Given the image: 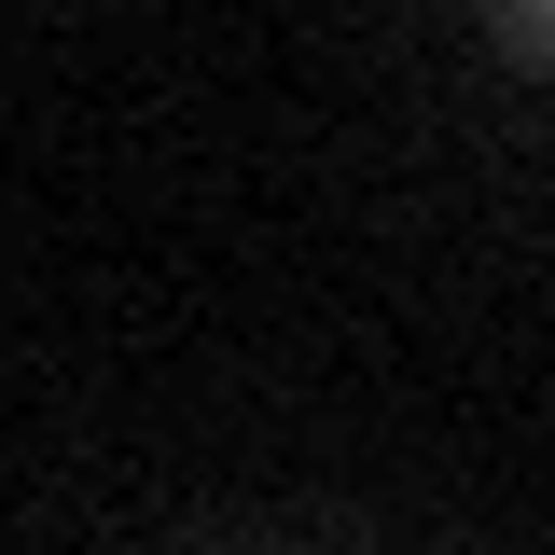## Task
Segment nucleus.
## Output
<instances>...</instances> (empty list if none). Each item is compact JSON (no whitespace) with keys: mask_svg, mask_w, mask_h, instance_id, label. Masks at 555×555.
<instances>
[{"mask_svg":"<svg viewBox=\"0 0 555 555\" xmlns=\"http://www.w3.org/2000/svg\"><path fill=\"white\" fill-rule=\"evenodd\" d=\"M500 14H514V28H528V42H555V0H500Z\"/></svg>","mask_w":555,"mask_h":555,"instance_id":"nucleus-1","label":"nucleus"}]
</instances>
